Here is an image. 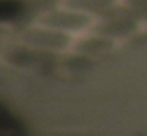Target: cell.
<instances>
[{"label": "cell", "instance_id": "obj_1", "mask_svg": "<svg viewBox=\"0 0 147 136\" xmlns=\"http://www.w3.org/2000/svg\"><path fill=\"white\" fill-rule=\"evenodd\" d=\"M22 9V5L18 0H0V21L13 19Z\"/></svg>", "mask_w": 147, "mask_h": 136}]
</instances>
